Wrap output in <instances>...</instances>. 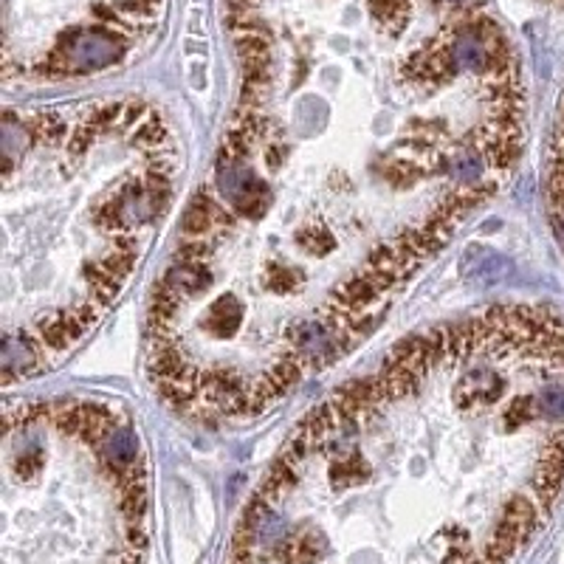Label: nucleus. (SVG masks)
Masks as SVG:
<instances>
[{
  "label": "nucleus",
  "instance_id": "1",
  "mask_svg": "<svg viewBox=\"0 0 564 564\" xmlns=\"http://www.w3.org/2000/svg\"><path fill=\"white\" fill-rule=\"evenodd\" d=\"M105 443H108V446H105V452H108V460H110L113 474L136 463L139 443H136V435L127 432V429H116V432H113Z\"/></svg>",
  "mask_w": 564,
  "mask_h": 564
},
{
  "label": "nucleus",
  "instance_id": "2",
  "mask_svg": "<svg viewBox=\"0 0 564 564\" xmlns=\"http://www.w3.org/2000/svg\"><path fill=\"white\" fill-rule=\"evenodd\" d=\"M536 407L553 421H564V387L561 384H551L539 390L536 395Z\"/></svg>",
  "mask_w": 564,
  "mask_h": 564
}]
</instances>
